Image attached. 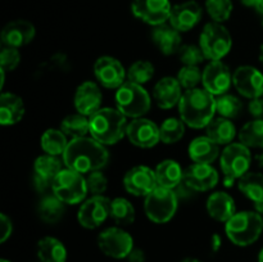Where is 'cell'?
Masks as SVG:
<instances>
[{
	"mask_svg": "<svg viewBox=\"0 0 263 262\" xmlns=\"http://www.w3.org/2000/svg\"><path fill=\"white\" fill-rule=\"evenodd\" d=\"M207 212L211 217L220 222H228L234 215H235V202L233 197L225 192H216L208 197Z\"/></svg>",
	"mask_w": 263,
	"mask_h": 262,
	"instance_id": "d4e9b609",
	"label": "cell"
},
{
	"mask_svg": "<svg viewBox=\"0 0 263 262\" xmlns=\"http://www.w3.org/2000/svg\"><path fill=\"white\" fill-rule=\"evenodd\" d=\"M256 211L263 217V202L256 203Z\"/></svg>",
	"mask_w": 263,
	"mask_h": 262,
	"instance_id": "db71d44e",
	"label": "cell"
},
{
	"mask_svg": "<svg viewBox=\"0 0 263 262\" xmlns=\"http://www.w3.org/2000/svg\"><path fill=\"white\" fill-rule=\"evenodd\" d=\"M154 72H156V68H154V66L151 62L136 61L127 69V81L144 85L153 79Z\"/></svg>",
	"mask_w": 263,
	"mask_h": 262,
	"instance_id": "f35d334b",
	"label": "cell"
},
{
	"mask_svg": "<svg viewBox=\"0 0 263 262\" xmlns=\"http://www.w3.org/2000/svg\"><path fill=\"white\" fill-rule=\"evenodd\" d=\"M53 194L57 195L64 204H79L87 195L86 177L71 169H63L51 185Z\"/></svg>",
	"mask_w": 263,
	"mask_h": 262,
	"instance_id": "ba28073f",
	"label": "cell"
},
{
	"mask_svg": "<svg viewBox=\"0 0 263 262\" xmlns=\"http://www.w3.org/2000/svg\"><path fill=\"white\" fill-rule=\"evenodd\" d=\"M179 57L184 66H198L205 59V55L200 46L193 45V44L182 45L179 50Z\"/></svg>",
	"mask_w": 263,
	"mask_h": 262,
	"instance_id": "b9f144b4",
	"label": "cell"
},
{
	"mask_svg": "<svg viewBox=\"0 0 263 262\" xmlns=\"http://www.w3.org/2000/svg\"><path fill=\"white\" fill-rule=\"evenodd\" d=\"M69 141L67 140V135L61 128H49L41 136V148L46 154L51 156H63L68 146Z\"/></svg>",
	"mask_w": 263,
	"mask_h": 262,
	"instance_id": "f546056e",
	"label": "cell"
},
{
	"mask_svg": "<svg viewBox=\"0 0 263 262\" xmlns=\"http://www.w3.org/2000/svg\"><path fill=\"white\" fill-rule=\"evenodd\" d=\"M21 62V53L17 48L4 46L0 51V67L4 71H14Z\"/></svg>",
	"mask_w": 263,
	"mask_h": 262,
	"instance_id": "ee69618b",
	"label": "cell"
},
{
	"mask_svg": "<svg viewBox=\"0 0 263 262\" xmlns=\"http://www.w3.org/2000/svg\"><path fill=\"white\" fill-rule=\"evenodd\" d=\"M233 85L244 98H261L263 95V73L253 66H240L233 73Z\"/></svg>",
	"mask_w": 263,
	"mask_h": 262,
	"instance_id": "e0dca14e",
	"label": "cell"
},
{
	"mask_svg": "<svg viewBox=\"0 0 263 262\" xmlns=\"http://www.w3.org/2000/svg\"><path fill=\"white\" fill-rule=\"evenodd\" d=\"M154 171L159 186L176 189L184 180V170L175 159H163L157 164Z\"/></svg>",
	"mask_w": 263,
	"mask_h": 262,
	"instance_id": "4316f807",
	"label": "cell"
},
{
	"mask_svg": "<svg viewBox=\"0 0 263 262\" xmlns=\"http://www.w3.org/2000/svg\"><path fill=\"white\" fill-rule=\"evenodd\" d=\"M102 90L97 82H82L74 92V108L77 112L87 117L92 116L102 108Z\"/></svg>",
	"mask_w": 263,
	"mask_h": 262,
	"instance_id": "44dd1931",
	"label": "cell"
},
{
	"mask_svg": "<svg viewBox=\"0 0 263 262\" xmlns=\"http://www.w3.org/2000/svg\"><path fill=\"white\" fill-rule=\"evenodd\" d=\"M110 217V199L105 195H91L80 205L77 220L85 229H97Z\"/></svg>",
	"mask_w": 263,
	"mask_h": 262,
	"instance_id": "8fae6325",
	"label": "cell"
},
{
	"mask_svg": "<svg viewBox=\"0 0 263 262\" xmlns=\"http://www.w3.org/2000/svg\"><path fill=\"white\" fill-rule=\"evenodd\" d=\"M62 157V161L67 169L82 175L103 169L109 161V153L105 145L100 144L91 136L71 139Z\"/></svg>",
	"mask_w": 263,
	"mask_h": 262,
	"instance_id": "6da1fadb",
	"label": "cell"
},
{
	"mask_svg": "<svg viewBox=\"0 0 263 262\" xmlns=\"http://www.w3.org/2000/svg\"><path fill=\"white\" fill-rule=\"evenodd\" d=\"M238 136L239 141L248 148H263V118L247 122Z\"/></svg>",
	"mask_w": 263,
	"mask_h": 262,
	"instance_id": "e575fe53",
	"label": "cell"
},
{
	"mask_svg": "<svg viewBox=\"0 0 263 262\" xmlns=\"http://www.w3.org/2000/svg\"><path fill=\"white\" fill-rule=\"evenodd\" d=\"M252 163V154L244 144L231 143L225 145L220 156L221 171L223 174V185L231 188L236 180L248 174Z\"/></svg>",
	"mask_w": 263,
	"mask_h": 262,
	"instance_id": "5b68a950",
	"label": "cell"
},
{
	"mask_svg": "<svg viewBox=\"0 0 263 262\" xmlns=\"http://www.w3.org/2000/svg\"><path fill=\"white\" fill-rule=\"evenodd\" d=\"M0 262H12V261H9V259H5V258H3L2 261H0Z\"/></svg>",
	"mask_w": 263,
	"mask_h": 262,
	"instance_id": "91938a15",
	"label": "cell"
},
{
	"mask_svg": "<svg viewBox=\"0 0 263 262\" xmlns=\"http://www.w3.org/2000/svg\"><path fill=\"white\" fill-rule=\"evenodd\" d=\"M256 161H257V164H258L259 167H263V152L261 153H258L256 156Z\"/></svg>",
	"mask_w": 263,
	"mask_h": 262,
	"instance_id": "f5cc1de1",
	"label": "cell"
},
{
	"mask_svg": "<svg viewBox=\"0 0 263 262\" xmlns=\"http://www.w3.org/2000/svg\"><path fill=\"white\" fill-rule=\"evenodd\" d=\"M61 130L71 139L84 138L87 134H90L89 117L79 112L68 115L62 121Z\"/></svg>",
	"mask_w": 263,
	"mask_h": 262,
	"instance_id": "1f68e13d",
	"label": "cell"
},
{
	"mask_svg": "<svg viewBox=\"0 0 263 262\" xmlns=\"http://www.w3.org/2000/svg\"><path fill=\"white\" fill-rule=\"evenodd\" d=\"M258 262H263V248L259 251V253H258Z\"/></svg>",
	"mask_w": 263,
	"mask_h": 262,
	"instance_id": "680465c9",
	"label": "cell"
},
{
	"mask_svg": "<svg viewBox=\"0 0 263 262\" xmlns=\"http://www.w3.org/2000/svg\"><path fill=\"white\" fill-rule=\"evenodd\" d=\"M94 74L98 82L107 89H118L125 84V79L127 77V72L122 63L110 55H103L97 59Z\"/></svg>",
	"mask_w": 263,
	"mask_h": 262,
	"instance_id": "2e32d148",
	"label": "cell"
},
{
	"mask_svg": "<svg viewBox=\"0 0 263 262\" xmlns=\"http://www.w3.org/2000/svg\"><path fill=\"white\" fill-rule=\"evenodd\" d=\"M231 84H233V74L229 66H226L222 61H211L203 69V89L215 97L226 94Z\"/></svg>",
	"mask_w": 263,
	"mask_h": 262,
	"instance_id": "4fadbf2b",
	"label": "cell"
},
{
	"mask_svg": "<svg viewBox=\"0 0 263 262\" xmlns=\"http://www.w3.org/2000/svg\"><path fill=\"white\" fill-rule=\"evenodd\" d=\"M90 135L103 145L117 144L127 130V117L117 108L103 107L90 116Z\"/></svg>",
	"mask_w": 263,
	"mask_h": 262,
	"instance_id": "3957f363",
	"label": "cell"
},
{
	"mask_svg": "<svg viewBox=\"0 0 263 262\" xmlns=\"http://www.w3.org/2000/svg\"><path fill=\"white\" fill-rule=\"evenodd\" d=\"M152 40H153L154 45L158 48V50L164 55H172L175 53H179V50L181 49L180 31L167 23L154 27V30L152 31Z\"/></svg>",
	"mask_w": 263,
	"mask_h": 262,
	"instance_id": "603a6c76",
	"label": "cell"
},
{
	"mask_svg": "<svg viewBox=\"0 0 263 262\" xmlns=\"http://www.w3.org/2000/svg\"><path fill=\"white\" fill-rule=\"evenodd\" d=\"M179 113L180 118L189 127H207L208 123L215 118V95L200 87L186 90L179 102Z\"/></svg>",
	"mask_w": 263,
	"mask_h": 262,
	"instance_id": "7a4b0ae2",
	"label": "cell"
},
{
	"mask_svg": "<svg viewBox=\"0 0 263 262\" xmlns=\"http://www.w3.org/2000/svg\"><path fill=\"white\" fill-rule=\"evenodd\" d=\"M203 72L198 66H184L177 73V80L182 89H195L202 82Z\"/></svg>",
	"mask_w": 263,
	"mask_h": 262,
	"instance_id": "60d3db41",
	"label": "cell"
},
{
	"mask_svg": "<svg viewBox=\"0 0 263 262\" xmlns=\"http://www.w3.org/2000/svg\"><path fill=\"white\" fill-rule=\"evenodd\" d=\"M239 190L254 203L263 202V174L248 172L238 180Z\"/></svg>",
	"mask_w": 263,
	"mask_h": 262,
	"instance_id": "4dcf8cb0",
	"label": "cell"
},
{
	"mask_svg": "<svg viewBox=\"0 0 263 262\" xmlns=\"http://www.w3.org/2000/svg\"><path fill=\"white\" fill-rule=\"evenodd\" d=\"M243 110V103L239 98L231 94H223L216 99V112L221 117H226L229 120L239 117Z\"/></svg>",
	"mask_w": 263,
	"mask_h": 262,
	"instance_id": "74e56055",
	"label": "cell"
},
{
	"mask_svg": "<svg viewBox=\"0 0 263 262\" xmlns=\"http://www.w3.org/2000/svg\"><path fill=\"white\" fill-rule=\"evenodd\" d=\"M36 253L40 262H66L67 248L59 239L45 236L40 239L36 247Z\"/></svg>",
	"mask_w": 263,
	"mask_h": 262,
	"instance_id": "f1b7e54d",
	"label": "cell"
},
{
	"mask_svg": "<svg viewBox=\"0 0 263 262\" xmlns=\"http://www.w3.org/2000/svg\"><path fill=\"white\" fill-rule=\"evenodd\" d=\"M207 136H210L218 145H229L236 136V127L233 121L226 117H215L205 127Z\"/></svg>",
	"mask_w": 263,
	"mask_h": 262,
	"instance_id": "83f0119b",
	"label": "cell"
},
{
	"mask_svg": "<svg viewBox=\"0 0 263 262\" xmlns=\"http://www.w3.org/2000/svg\"><path fill=\"white\" fill-rule=\"evenodd\" d=\"M123 186L126 192L130 193L131 195L146 197L149 193L153 192L158 186L156 171L143 164L133 167L123 176Z\"/></svg>",
	"mask_w": 263,
	"mask_h": 262,
	"instance_id": "9a60e30c",
	"label": "cell"
},
{
	"mask_svg": "<svg viewBox=\"0 0 263 262\" xmlns=\"http://www.w3.org/2000/svg\"><path fill=\"white\" fill-rule=\"evenodd\" d=\"M225 231L231 243L248 247L256 243L263 233V217L257 211L236 212L225 223Z\"/></svg>",
	"mask_w": 263,
	"mask_h": 262,
	"instance_id": "277c9868",
	"label": "cell"
},
{
	"mask_svg": "<svg viewBox=\"0 0 263 262\" xmlns=\"http://www.w3.org/2000/svg\"><path fill=\"white\" fill-rule=\"evenodd\" d=\"M5 72L7 71H4V69H0V74H2V81H0V87H4V82H5Z\"/></svg>",
	"mask_w": 263,
	"mask_h": 262,
	"instance_id": "11a10c76",
	"label": "cell"
},
{
	"mask_svg": "<svg viewBox=\"0 0 263 262\" xmlns=\"http://www.w3.org/2000/svg\"><path fill=\"white\" fill-rule=\"evenodd\" d=\"M153 97L157 105L162 109H170L179 104L182 97V86L180 85L177 77L176 79L171 76L162 77L154 85Z\"/></svg>",
	"mask_w": 263,
	"mask_h": 262,
	"instance_id": "7402d4cb",
	"label": "cell"
},
{
	"mask_svg": "<svg viewBox=\"0 0 263 262\" xmlns=\"http://www.w3.org/2000/svg\"><path fill=\"white\" fill-rule=\"evenodd\" d=\"M110 217L120 226H128L135 221V208L133 203L122 197L110 200Z\"/></svg>",
	"mask_w": 263,
	"mask_h": 262,
	"instance_id": "836d02e7",
	"label": "cell"
},
{
	"mask_svg": "<svg viewBox=\"0 0 263 262\" xmlns=\"http://www.w3.org/2000/svg\"><path fill=\"white\" fill-rule=\"evenodd\" d=\"M221 246H222V239L218 234H213L212 238H211V249L212 252H218L220 251Z\"/></svg>",
	"mask_w": 263,
	"mask_h": 262,
	"instance_id": "681fc988",
	"label": "cell"
},
{
	"mask_svg": "<svg viewBox=\"0 0 263 262\" xmlns=\"http://www.w3.org/2000/svg\"><path fill=\"white\" fill-rule=\"evenodd\" d=\"M262 25H263V21H262Z\"/></svg>",
	"mask_w": 263,
	"mask_h": 262,
	"instance_id": "94428289",
	"label": "cell"
},
{
	"mask_svg": "<svg viewBox=\"0 0 263 262\" xmlns=\"http://www.w3.org/2000/svg\"><path fill=\"white\" fill-rule=\"evenodd\" d=\"M126 136L131 144L143 149L153 148L161 141L159 126L144 117L133 118V121L128 122Z\"/></svg>",
	"mask_w": 263,
	"mask_h": 262,
	"instance_id": "5bb4252c",
	"label": "cell"
},
{
	"mask_svg": "<svg viewBox=\"0 0 263 262\" xmlns=\"http://www.w3.org/2000/svg\"><path fill=\"white\" fill-rule=\"evenodd\" d=\"M179 205V197L174 189L157 186L144 200V211L154 223H166L172 220Z\"/></svg>",
	"mask_w": 263,
	"mask_h": 262,
	"instance_id": "52a82bcc",
	"label": "cell"
},
{
	"mask_svg": "<svg viewBox=\"0 0 263 262\" xmlns=\"http://www.w3.org/2000/svg\"><path fill=\"white\" fill-rule=\"evenodd\" d=\"M248 110L252 116L254 117V120H261L263 118V99L261 98H254L251 99L248 104Z\"/></svg>",
	"mask_w": 263,
	"mask_h": 262,
	"instance_id": "bcb514c9",
	"label": "cell"
},
{
	"mask_svg": "<svg viewBox=\"0 0 263 262\" xmlns=\"http://www.w3.org/2000/svg\"><path fill=\"white\" fill-rule=\"evenodd\" d=\"M203 17V9L195 0H186L174 5L170 15V25L180 32L194 28Z\"/></svg>",
	"mask_w": 263,
	"mask_h": 262,
	"instance_id": "ac0fdd59",
	"label": "cell"
},
{
	"mask_svg": "<svg viewBox=\"0 0 263 262\" xmlns=\"http://www.w3.org/2000/svg\"><path fill=\"white\" fill-rule=\"evenodd\" d=\"M254 9H256L257 12L259 13V14L263 15V0H257L256 7H254Z\"/></svg>",
	"mask_w": 263,
	"mask_h": 262,
	"instance_id": "816d5d0a",
	"label": "cell"
},
{
	"mask_svg": "<svg viewBox=\"0 0 263 262\" xmlns=\"http://www.w3.org/2000/svg\"><path fill=\"white\" fill-rule=\"evenodd\" d=\"M51 185H53V181H50V180L45 179V177L40 176V175L33 172V186H35V189L37 190V192H46V189H48V188H51Z\"/></svg>",
	"mask_w": 263,
	"mask_h": 262,
	"instance_id": "7dc6e473",
	"label": "cell"
},
{
	"mask_svg": "<svg viewBox=\"0 0 263 262\" xmlns=\"http://www.w3.org/2000/svg\"><path fill=\"white\" fill-rule=\"evenodd\" d=\"M181 262H202V261H200V259H198V258H192V257H190V258L182 259Z\"/></svg>",
	"mask_w": 263,
	"mask_h": 262,
	"instance_id": "9f6ffc18",
	"label": "cell"
},
{
	"mask_svg": "<svg viewBox=\"0 0 263 262\" xmlns=\"http://www.w3.org/2000/svg\"><path fill=\"white\" fill-rule=\"evenodd\" d=\"M231 0H205V10L213 22L222 23L230 18L233 13Z\"/></svg>",
	"mask_w": 263,
	"mask_h": 262,
	"instance_id": "ab89813d",
	"label": "cell"
},
{
	"mask_svg": "<svg viewBox=\"0 0 263 262\" xmlns=\"http://www.w3.org/2000/svg\"><path fill=\"white\" fill-rule=\"evenodd\" d=\"M98 247L105 256L115 259L127 258L130 252L135 248L133 236L118 226L103 230L98 236Z\"/></svg>",
	"mask_w": 263,
	"mask_h": 262,
	"instance_id": "30bf717a",
	"label": "cell"
},
{
	"mask_svg": "<svg viewBox=\"0 0 263 262\" xmlns=\"http://www.w3.org/2000/svg\"><path fill=\"white\" fill-rule=\"evenodd\" d=\"M86 185L91 195H103L108 188V179L100 170H97L87 174Z\"/></svg>",
	"mask_w": 263,
	"mask_h": 262,
	"instance_id": "7bdbcfd3",
	"label": "cell"
},
{
	"mask_svg": "<svg viewBox=\"0 0 263 262\" xmlns=\"http://www.w3.org/2000/svg\"><path fill=\"white\" fill-rule=\"evenodd\" d=\"M25 103L22 98L13 92H2L0 95V123L12 126L20 122L25 116Z\"/></svg>",
	"mask_w": 263,
	"mask_h": 262,
	"instance_id": "484cf974",
	"label": "cell"
},
{
	"mask_svg": "<svg viewBox=\"0 0 263 262\" xmlns=\"http://www.w3.org/2000/svg\"><path fill=\"white\" fill-rule=\"evenodd\" d=\"M218 172L212 164L193 163L184 170V181L195 192L212 190L218 182Z\"/></svg>",
	"mask_w": 263,
	"mask_h": 262,
	"instance_id": "ffe728a7",
	"label": "cell"
},
{
	"mask_svg": "<svg viewBox=\"0 0 263 262\" xmlns=\"http://www.w3.org/2000/svg\"><path fill=\"white\" fill-rule=\"evenodd\" d=\"M13 223L12 220L5 213H0V243H5L12 235Z\"/></svg>",
	"mask_w": 263,
	"mask_h": 262,
	"instance_id": "f6af8a7d",
	"label": "cell"
},
{
	"mask_svg": "<svg viewBox=\"0 0 263 262\" xmlns=\"http://www.w3.org/2000/svg\"><path fill=\"white\" fill-rule=\"evenodd\" d=\"M187 151L194 163L212 164L220 156V145L207 135L193 139Z\"/></svg>",
	"mask_w": 263,
	"mask_h": 262,
	"instance_id": "cb8c5ba5",
	"label": "cell"
},
{
	"mask_svg": "<svg viewBox=\"0 0 263 262\" xmlns=\"http://www.w3.org/2000/svg\"><path fill=\"white\" fill-rule=\"evenodd\" d=\"M172 7L170 0H133L131 12L138 20L156 27L170 20Z\"/></svg>",
	"mask_w": 263,
	"mask_h": 262,
	"instance_id": "7c38bea8",
	"label": "cell"
},
{
	"mask_svg": "<svg viewBox=\"0 0 263 262\" xmlns=\"http://www.w3.org/2000/svg\"><path fill=\"white\" fill-rule=\"evenodd\" d=\"M240 2H241V4L244 5V7L253 8V9H254V7H256L257 0H240Z\"/></svg>",
	"mask_w": 263,
	"mask_h": 262,
	"instance_id": "f907efd6",
	"label": "cell"
},
{
	"mask_svg": "<svg viewBox=\"0 0 263 262\" xmlns=\"http://www.w3.org/2000/svg\"><path fill=\"white\" fill-rule=\"evenodd\" d=\"M116 108L126 117L139 118L149 112L152 99L143 85L126 81L116 90Z\"/></svg>",
	"mask_w": 263,
	"mask_h": 262,
	"instance_id": "8992f818",
	"label": "cell"
},
{
	"mask_svg": "<svg viewBox=\"0 0 263 262\" xmlns=\"http://www.w3.org/2000/svg\"><path fill=\"white\" fill-rule=\"evenodd\" d=\"M62 162L58 156H51V154H43L35 159L33 163V172L45 179L53 181L57 175L62 171Z\"/></svg>",
	"mask_w": 263,
	"mask_h": 262,
	"instance_id": "d590c367",
	"label": "cell"
},
{
	"mask_svg": "<svg viewBox=\"0 0 263 262\" xmlns=\"http://www.w3.org/2000/svg\"><path fill=\"white\" fill-rule=\"evenodd\" d=\"M161 141L164 144H175L182 139L185 134V122L181 118L168 117L159 126Z\"/></svg>",
	"mask_w": 263,
	"mask_h": 262,
	"instance_id": "8d00e7d4",
	"label": "cell"
},
{
	"mask_svg": "<svg viewBox=\"0 0 263 262\" xmlns=\"http://www.w3.org/2000/svg\"><path fill=\"white\" fill-rule=\"evenodd\" d=\"M128 262H145V253L140 248H134L127 256Z\"/></svg>",
	"mask_w": 263,
	"mask_h": 262,
	"instance_id": "c3c4849f",
	"label": "cell"
},
{
	"mask_svg": "<svg viewBox=\"0 0 263 262\" xmlns=\"http://www.w3.org/2000/svg\"><path fill=\"white\" fill-rule=\"evenodd\" d=\"M39 216L48 223H55L62 218L64 213V203L57 195H45L39 202Z\"/></svg>",
	"mask_w": 263,
	"mask_h": 262,
	"instance_id": "d6a6232c",
	"label": "cell"
},
{
	"mask_svg": "<svg viewBox=\"0 0 263 262\" xmlns=\"http://www.w3.org/2000/svg\"><path fill=\"white\" fill-rule=\"evenodd\" d=\"M36 35V28L33 23L26 20L10 21L2 30V43L4 46L20 49L27 45L33 40Z\"/></svg>",
	"mask_w": 263,
	"mask_h": 262,
	"instance_id": "d6986e66",
	"label": "cell"
},
{
	"mask_svg": "<svg viewBox=\"0 0 263 262\" xmlns=\"http://www.w3.org/2000/svg\"><path fill=\"white\" fill-rule=\"evenodd\" d=\"M259 61H261L263 64V44L261 45V49H259Z\"/></svg>",
	"mask_w": 263,
	"mask_h": 262,
	"instance_id": "6f0895ef",
	"label": "cell"
},
{
	"mask_svg": "<svg viewBox=\"0 0 263 262\" xmlns=\"http://www.w3.org/2000/svg\"><path fill=\"white\" fill-rule=\"evenodd\" d=\"M199 46L210 61H221L233 46V39L228 28L218 22H208L199 36Z\"/></svg>",
	"mask_w": 263,
	"mask_h": 262,
	"instance_id": "9c48e42d",
	"label": "cell"
}]
</instances>
